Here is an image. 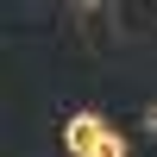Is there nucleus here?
I'll return each mask as SVG.
<instances>
[{
    "label": "nucleus",
    "mask_w": 157,
    "mask_h": 157,
    "mask_svg": "<svg viewBox=\"0 0 157 157\" xmlns=\"http://www.w3.org/2000/svg\"><path fill=\"white\" fill-rule=\"evenodd\" d=\"M63 145H69V157H126V138L113 132L101 113H69V126H63Z\"/></svg>",
    "instance_id": "f257e3e1"
},
{
    "label": "nucleus",
    "mask_w": 157,
    "mask_h": 157,
    "mask_svg": "<svg viewBox=\"0 0 157 157\" xmlns=\"http://www.w3.org/2000/svg\"><path fill=\"white\" fill-rule=\"evenodd\" d=\"M145 132H151V138H157V107H145Z\"/></svg>",
    "instance_id": "f03ea898"
}]
</instances>
